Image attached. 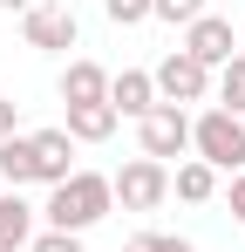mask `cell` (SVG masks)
I'll list each match as a JSON object with an SVG mask.
<instances>
[{
  "instance_id": "13",
  "label": "cell",
  "mask_w": 245,
  "mask_h": 252,
  "mask_svg": "<svg viewBox=\"0 0 245 252\" xmlns=\"http://www.w3.org/2000/svg\"><path fill=\"white\" fill-rule=\"evenodd\" d=\"M170 191H177L184 205H211V198H218V170L198 164V157H184V164L170 170Z\"/></svg>"
},
{
  "instance_id": "2",
  "label": "cell",
  "mask_w": 245,
  "mask_h": 252,
  "mask_svg": "<svg viewBox=\"0 0 245 252\" xmlns=\"http://www.w3.org/2000/svg\"><path fill=\"white\" fill-rule=\"evenodd\" d=\"M191 150H198V164H211L218 177H225V170L239 177L245 170V116H232V109L191 116Z\"/></svg>"
},
{
  "instance_id": "9",
  "label": "cell",
  "mask_w": 245,
  "mask_h": 252,
  "mask_svg": "<svg viewBox=\"0 0 245 252\" xmlns=\"http://www.w3.org/2000/svg\"><path fill=\"white\" fill-rule=\"evenodd\" d=\"M109 109H116V116H136V123H143V116L157 109V82H150L143 68H122V75H109Z\"/></svg>"
},
{
  "instance_id": "20",
  "label": "cell",
  "mask_w": 245,
  "mask_h": 252,
  "mask_svg": "<svg viewBox=\"0 0 245 252\" xmlns=\"http://www.w3.org/2000/svg\"><path fill=\"white\" fill-rule=\"evenodd\" d=\"M225 205H232V218H239V225H245V170H239V177H232V184H225Z\"/></svg>"
},
{
  "instance_id": "1",
  "label": "cell",
  "mask_w": 245,
  "mask_h": 252,
  "mask_svg": "<svg viewBox=\"0 0 245 252\" xmlns=\"http://www.w3.org/2000/svg\"><path fill=\"white\" fill-rule=\"evenodd\" d=\"M109 205H116V191H109V177L102 170H75V177H61L55 191H48V205H41V218H48V232H89V225H102L109 218Z\"/></svg>"
},
{
  "instance_id": "11",
  "label": "cell",
  "mask_w": 245,
  "mask_h": 252,
  "mask_svg": "<svg viewBox=\"0 0 245 252\" xmlns=\"http://www.w3.org/2000/svg\"><path fill=\"white\" fill-rule=\"evenodd\" d=\"M61 102H109V68L102 62H68L61 68Z\"/></svg>"
},
{
  "instance_id": "15",
  "label": "cell",
  "mask_w": 245,
  "mask_h": 252,
  "mask_svg": "<svg viewBox=\"0 0 245 252\" xmlns=\"http://www.w3.org/2000/svg\"><path fill=\"white\" fill-rule=\"evenodd\" d=\"M0 184H7V191L34 184V150H28V136H7V143H0Z\"/></svg>"
},
{
  "instance_id": "24",
  "label": "cell",
  "mask_w": 245,
  "mask_h": 252,
  "mask_svg": "<svg viewBox=\"0 0 245 252\" xmlns=\"http://www.w3.org/2000/svg\"><path fill=\"white\" fill-rule=\"evenodd\" d=\"M239 41H245V34H239Z\"/></svg>"
},
{
  "instance_id": "12",
  "label": "cell",
  "mask_w": 245,
  "mask_h": 252,
  "mask_svg": "<svg viewBox=\"0 0 245 252\" xmlns=\"http://www.w3.org/2000/svg\"><path fill=\"white\" fill-rule=\"evenodd\" d=\"M116 109H109V102H75V109H68V136H75V143H109V136H116Z\"/></svg>"
},
{
  "instance_id": "21",
  "label": "cell",
  "mask_w": 245,
  "mask_h": 252,
  "mask_svg": "<svg viewBox=\"0 0 245 252\" xmlns=\"http://www.w3.org/2000/svg\"><path fill=\"white\" fill-rule=\"evenodd\" d=\"M7 136H21V129H14V102L0 95V143H7Z\"/></svg>"
},
{
  "instance_id": "14",
  "label": "cell",
  "mask_w": 245,
  "mask_h": 252,
  "mask_svg": "<svg viewBox=\"0 0 245 252\" xmlns=\"http://www.w3.org/2000/svg\"><path fill=\"white\" fill-rule=\"evenodd\" d=\"M211 95H218V109H232V116H245V48L211 75Z\"/></svg>"
},
{
  "instance_id": "19",
  "label": "cell",
  "mask_w": 245,
  "mask_h": 252,
  "mask_svg": "<svg viewBox=\"0 0 245 252\" xmlns=\"http://www.w3.org/2000/svg\"><path fill=\"white\" fill-rule=\"evenodd\" d=\"M28 252H82V239H75V232H34Z\"/></svg>"
},
{
  "instance_id": "17",
  "label": "cell",
  "mask_w": 245,
  "mask_h": 252,
  "mask_svg": "<svg viewBox=\"0 0 245 252\" xmlns=\"http://www.w3.org/2000/svg\"><path fill=\"white\" fill-rule=\"evenodd\" d=\"M122 252H198L191 239H177V232H136Z\"/></svg>"
},
{
  "instance_id": "6",
  "label": "cell",
  "mask_w": 245,
  "mask_h": 252,
  "mask_svg": "<svg viewBox=\"0 0 245 252\" xmlns=\"http://www.w3.org/2000/svg\"><path fill=\"white\" fill-rule=\"evenodd\" d=\"M21 34H28V48L68 55L82 28H75V7H61V0H41V7H28V14H21Z\"/></svg>"
},
{
  "instance_id": "7",
  "label": "cell",
  "mask_w": 245,
  "mask_h": 252,
  "mask_svg": "<svg viewBox=\"0 0 245 252\" xmlns=\"http://www.w3.org/2000/svg\"><path fill=\"white\" fill-rule=\"evenodd\" d=\"M28 150H34V184H61L75 177V136L68 129H28Z\"/></svg>"
},
{
  "instance_id": "4",
  "label": "cell",
  "mask_w": 245,
  "mask_h": 252,
  "mask_svg": "<svg viewBox=\"0 0 245 252\" xmlns=\"http://www.w3.org/2000/svg\"><path fill=\"white\" fill-rule=\"evenodd\" d=\"M109 191H116L122 211H157L163 198H170V164H157V157H129V164L109 177Z\"/></svg>"
},
{
  "instance_id": "23",
  "label": "cell",
  "mask_w": 245,
  "mask_h": 252,
  "mask_svg": "<svg viewBox=\"0 0 245 252\" xmlns=\"http://www.w3.org/2000/svg\"><path fill=\"white\" fill-rule=\"evenodd\" d=\"M0 191H7V184H0Z\"/></svg>"
},
{
  "instance_id": "18",
  "label": "cell",
  "mask_w": 245,
  "mask_h": 252,
  "mask_svg": "<svg viewBox=\"0 0 245 252\" xmlns=\"http://www.w3.org/2000/svg\"><path fill=\"white\" fill-rule=\"evenodd\" d=\"M102 14L116 28H136V21H150V0H102Z\"/></svg>"
},
{
  "instance_id": "8",
  "label": "cell",
  "mask_w": 245,
  "mask_h": 252,
  "mask_svg": "<svg viewBox=\"0 0 245 252\" xmlns=\"http://www.w3.org/2000/svg\"><path fill=\"white\" fill-rule=\"evenodd\" d=\"M184 55H198L204 68L218 75L232 55H239V34H232V21H218V14H204V21H191L184 28Z\"/></svg>"
},
{
  "instance_id": "3",
  "label": "cell",
  "mask_w": 245,
  "mask_h": 252,
  "mask_svg": "<svg viewBox=\"0 0 245 252\" xmlns=\"http://www.w3.org/2000/svg\"><path fill=\"white\" fill-rule=\"evenodd\" d=\"M150 82H157V102H177V109H191L211 95V68H204L198 55H184V48H170L157 68H150Z\"/></svg>"
},
{
  "instance_id": "22",
  "label": "cell",
  "mask_w": 245,
  "mask_h": 252,
  "mask_svg": "<svg viewBox=\"0 0 245 252\" xmlns=\"http://www.w3.org/2000/svg\"><path fill=\"white\" fill-rule=\"evenodd\" d=\"M0 7H7V14H28V7H41V0H0Z\"/></svg>"
},
{
  "instance_id": "16",
  "label": "cell",
  "mask_w": 245,
  "mask_h": 252,
  "mask_svg": "<svg viewBox=\"0 0 245 252\" xmlns=\"http://www.w3.org/2000/svg\"><path fill=\"white\" fill-rule=\"evenodd\" d=\"M150 14L170 21V28H191V21H204L211 7H204V0H150Z\"/></svg>"
},
{
  "instance_id": "5",
  "label": "cell",
  "mask_w": 245,
  "mask_h": 252,
  "mask_svg": "<svg viewBox=\"0 0 245 252\" xmlns=\"http://www.w3.org/2000/svg\"><path fill=\"white\" fill-rule=\"evenodd\" d=\"M136 136H143V157H157V164H184V150H191V109H177V102H157L143 123H136Z\"/></svg>"
},
{
  "instance_id": "10",
  "label": "cell",
  "mask_w": 245,
  "mask_h": 252,
  "mask_svg": "<svg viewBox=\"0 0 245 252\" xmlns=\"http://www.w3.org/2000/svg\"><path fill=\"white\" fill-rule=\"evenodd\" d=\"M34 246V205L21 191H0V252H28Z\"/></svg>"
}]
</instances>
